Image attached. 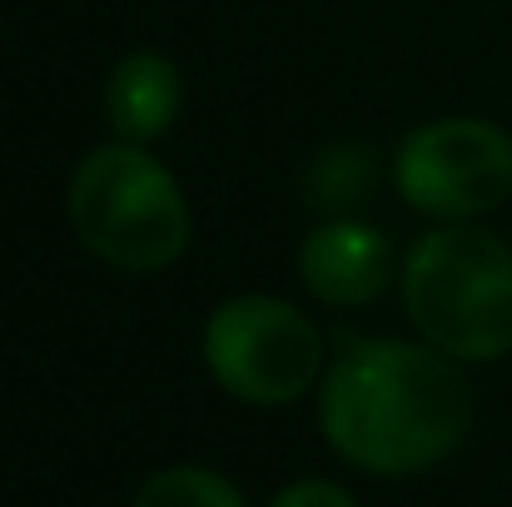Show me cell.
<instances>
[{"instance_id":"6","label":"cell","mask_w":512,"mask_h":507,"mask_svg":"<svg viewBox=\"0 0 512 507\" xmlns=\"http://www.w3.org/2000/svg\"><path fill=\"white\" fill-rule=\"evenodd\" d=\"M304 284L324 299V304H368L383 294L388 274H393V249L388 239L373 229V224H358V219H329L319 224L309 239H304Z\"/></svg>"},{"instance_id":"7","label":"cell","mask_w":512,"mask_h":507,"mask_svg":"<svg viewBox=\"0 0 512 507\" xmlns=\"http://www.w3.org/2000/svg\"><path fill=\"white\" fill-rule=\"evenodd\" d=\"M105 110L110 125L125 145H145L155 135H165L179 115V70L165 55H125L110 70L105 85Z\"/></svg>"},{"instance_id":"8","label":"cell","mask_w":512,"mask_h":507,"mask_svg":"<svg viewBox=\"0 0 512 507\" xmlns=\"http://www.w3.org/2000/svg\"><path fill=\"white\" fill-rule=\"evenodd\" d=\"M135 507H244V503L209 468H165V473H155L140 488Z\"/></svg>"},{"instance_id":"5","label":"cell","mask_w":512,"mask_h":507,"mask_svg":"<svg viewBox=\"0 0 512 507\" xmlns=\"http://www.w3.org/2000/svg\"><path fill=\"white\" fill-rule=\"evenodd\" d=\"M393 179L413 209L473 219L512 194V140L488 120H433L398 145Z\"/></svg>"},{"instance_id":"9","label":"cell","mask_w":512,"mask_h":507,"mask_svg":"<svg viewBox=\"0 0 512 507\" xmlns=\"http://www.w3.org/2000/svg\"><path fill=\"white\" fill-rule=\"evenodd\" d=\"M373 184V155L343 145V150H324L319 165H314V204H329V209H343V204H358V194Z\"/></svg>"},{"instance_id":"10","label":"cell","mask_w":512,"mask_h":507,"mask_svg":"<svg viewBox=\"0 0 512 507\" xmlns=\"http://www.w3.org/2000/svg\"><path fill=\"white\" fill-rule=\"evenodd\" d=\"M269 507H358V503L343 493L339 483H319V478H309V483L284 488V493H279Z\"/></svg>"},{"instance_id":"3","label":"cell","mask_w":512,"mask_h":507,"mask_svg":"<svg viewBox=\"0 0 512 507\" xmlns=\"http://www.w3.org/2000/svg\"><path fill=\"white\" fill-rule=\"evenodd\" d=\"M70 219L85 249L115 269H165L189 244V209L170 169L140 145H105L70 179Z\"/></svg>"},{"instance_id":"1","label":"cell","mask_w":512,"mask_h":507,"mask_svg":"<svg viewBox=\"0 0 512 507\" xmlns=\"http://www.w3.org/2000/svg\"><path fill=\"white\" fill-rule=\"evenodd\" d=\"M319 423L353 468L398 478L448 458L473 423L458 363L423 343H353L324 378Z\"/></svg>"},{"instance_id":"2","label":"cell","mask_w":512,"mask_h":507,"mask_svg":"<svg viewBox=\"0 0 512 507\" xmlns=\"http://www.w3.org/2000/svg\"><path fill=\"white\" fill-rule=\"evenodd\" d=\"M403 304L438 353L503 358L512 353V249L468 224L423 234L403 264Z\"/></svg>"},{"instance_id":"4","label":"cell","mask_w":512,"mask_h":507,"mask_svg":"<svg viewBox=\"0 0 512 507\" xmlns=\"http://www.w3.org/2000/svg\"><path fill=\"white\" fill-rule=\"evenodd\" d=\"M204 363L234 398L274 408L309 393L324 363V338L284 299H229L204 329Z\"/></svg>"}]
</instances>
